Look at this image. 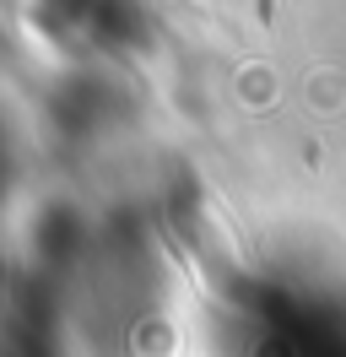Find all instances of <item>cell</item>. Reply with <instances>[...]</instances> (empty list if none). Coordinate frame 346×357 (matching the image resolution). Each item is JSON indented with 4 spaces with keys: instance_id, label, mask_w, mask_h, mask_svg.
<instances>
[{
    "instance_id": "6da1fadb",
    "label": "cell",
    "mask_w": 346,
    "mask_h": 357,
    "mask_svg": "<svg viewBox=\"0 0 346 357\" xmlns=\"http://www.w3.org/2000/svg\"><path fill=\"white\" fill-rule=\"evenodd\" d=\"M265 17H271V0H260V22H265Z\"/></svg>"
}]
</instances>
